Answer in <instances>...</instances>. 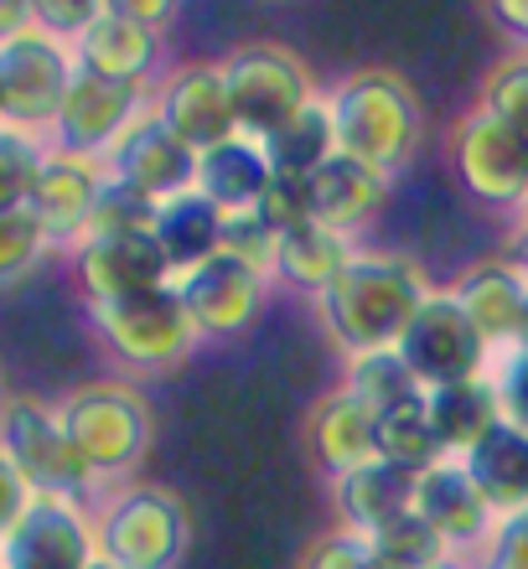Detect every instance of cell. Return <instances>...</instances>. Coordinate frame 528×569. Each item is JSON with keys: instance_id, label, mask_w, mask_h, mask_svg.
I'll use <instances>...</instances> for the list:
<instances>
[{"instance_id": "6da1fadb", "label": "cell", "mask_w": 528, "mask_h": 569, "mask_svg": "<svg viewBox=\"0 0 528 569\" xmlns=\"http://www.w3.org/2000/svg\"><path fill=\"white\" fill-rule=\"evenodd\" d=\"M430 296L436 290L405 254H358L317 306L332 342L348 358H362V352H389L405 342L409 321Z\"/></svg>"}, {"instance_id": "7a4b0ae2", "label": "cell", "mask_w": 528, "mask_h": 569, "mask_svg": "<svg viewBox=\"0 0 528 569\" xmlns=\"http://www.w3.org/2000/svg\"><path fill=\"white\" fill-rule=\"evenodd\" d=\"M337 150L373 166L378 177H393L420 146V104L399 73L389 68H358L327 89Z\"/></svg>"}, {"instance_id": "3957f363", "label": "cell", "mask_w": 528, "mask_h": 569, "mask_svg": "<svg viewBox=\"0 0 528 569\" xmlns=\"http://www.w3.org/2000/svg\"><path fill=\"white\" fill-rule=\"evenodd\" d=\"M58 420L99 487H130L136 466L151 450V405L136 383H120V378L83 383L58 399Z\"/></svg>"}, {"instance_id": "277c9868", "label": "cell", "mask_w": 528, "mask_h": 569, "mask_svg": "<svg viewBox=\"0 0 528 569\" xmlns=\"http://www.w3.org/2000/svg\"><path fill=\"white\" fill-rule=\"evenodd\" d=\"M93 543H99V559L120 569H177L192 543V518L171 487L130 481L99 502Z\"/></svg>"}, {"instance_id": "5b68a950", "label": "cell", "mask_w": 528, "mask_h": 569, "mask_svg": "<svg viewBox=\"0 0 528 569\" xmlns=\"http://www.w3.org/2000/svg\"><path fill=\"white\" fill-rule=\"evenodd\" d=\"M223 78H228V99L239 114V136L243 140H265L280 136L296 114L317 104V78L296 52L275 42H243L223 58Z\"/></svg>"}, {"instance_id": "8992f818", "label": "cell", "mask_w": 528, "mask_h": 569, "mask_svg": "<svg viewBox=\"0 0 528 569\" xmlns=\"http://www.w3.org/2000/svg\"><path fill=\"white\" fill-rule=\"evenodd\" d=\"M0 450L11 456V466L37 497H62V502L83 508L93 492H104L93 481L89 461L78 456V446L62 430L58 405H47V399H31V393L6 399V409H0Z\"/></svg>"}, {"instance_id": "52a82bcc", "label": "cell", "mask_w": 528, "mask_h": 569, "mask_svg": "<svg viewBox=\"0 0 528 569\" xmlns=\"http://www.w3.org/2000/svg\"><path fill=\"white\" fill-rule=\"evenodd\" d=\"M89 321L99 331V342L109 347V358H120L136 373H167V368L187 362V352L202 342L181 311L177 284L136 300H114V306H89Z\"/></svg>"}, {"instance_id": "ba28073f", "label": "cell", "mask_w": 528, "mask_h": 569, "mask_svg": "<svg viewBox=\"0 0 528 569\" xmlns=\"http://www.w3.org/2000/svg\"><path fill=\"white\" fill-rule=\"evenodd\" d=\"M78 78L73 47L31 27L27 37L0 42V124L52 136L58 109Z\"/></svg>"}, {"instance_id": "9c48e42d", "label": "cell", "mask_w": 528, "mask_h": 569, "mask_svg": "<svg viewBox=\"0 0 528 569\" xmlns=\"http://www.w3.org/2000/svg\"><path fill=\"white\" fill-rule=\"evenodd\" d=\"M399 358L409 362V373L420 378V389H451V383H471V378H487L498 352L482 342V331L467 321V311L456 306L451 290H436V296L420 306V316L409 321L405 342L393 347Z\"/></svg>"}, {"instance_id": "30bf717a", "label": "cell", "mask_w": 528, "mask_h": 569, "mask_svg": "<svg viewBox=\"0 0 528 569\" xmlns=\"http://www.w3.org/2000/svg\"><path fill=\"white\" fill-rule=\"evenodd\" d=\"M451 166L471 202L498 212L528 208V136L492 120L487 109H467L451 130Z\"/></svg>"}, {"instance_id": "8fae6325", "label": "cell", "mask_w": 528, "mask_h": 569, "mask_svg": "<svg viewBox=\"0 0 528 569\" xmlns=\"http://www.w3.org/2000/svg\"><path fill=\"white\" fill-rule=\"evenodd\" d=\"M151 99L156 93L146 89V83H114V78H93V73L78 68L73 89H68V99H62L58 124H52L47 146L104 161L109 150L124 140V130L151 109Z\"/></svg>"}, {"instance_id": "7c38bea8", "label": "cell", "mask_w": 528, "mask_h": 569, "mask_svg": "<svg viewBox=\"0 0 528 569\" xmlns=\"http://www.w3.org/2000/svg\"><path fill=\"white\" fill-rule=\"evenodd\" d=\"M151 109L161 114L171 136L187 150H197V156H208V150L228 146L239 136V114H233V99H228L223 62H177L161 78Z\"/></svg>"}, {"instance_id": "4fadbf2b", "label": "cell", "mask_w": 528, "mask_h": 569, "mask_svg": "<svg viewBox=\"0 0 528 569\" xmlns=\"http://www.w3.org/2000/svg\"><path fill=\"white\" fill-rule=\"evenodd\" d=\"M177 296L197 337H239L265 311L270 274H259L255 264H243L233 254H212L208 264L177 274Z\"/></svg>"}, {"instance_id": "5bb4252c", "label": "cell", "mask_w": 528, "mask_h": 569, "mask_svg": "<svg viewBox=\"0 0 528 569\" xmlns=\"http://www.w3.org/2000/svg\"><path fill=\"white\" fill-rule=\"evenodd\" d=\"M93 559V518L62 497H31L21 523L0 539V569H89Z\"/></svg>"}, {"instance_id": "9a60e30c", "label": "cell", "mask_w": 528, "mask_h": 569, "mask_svg": "<svg viewBox=\"0 0 528 569\" xmlns=\"http://www.w3.org/2000/svg\"><path fill=\"white\" fill-rule=\"evenodd\" d=\"M104 161L93 156H73V150H47L42 171H37V187L27 197V212L47 228L52 249H78L89 239L93 208H99V192H104Z\"/></svg>"}, {"instance_id": "2e32d148", "label": "cell", "mask_w": 528, "mask_h": 569, "mask_svg": "<svg viewBox=\"0 0 528 569\" xmlns=\"http://www.w3.org/2000/svg\"><path fill=\"white\" fill-rule=\"evenodd\" d=\"M104 171H109V181H124V187L146 192L151 202H171V197L197 187V150L181 146L167 124H161V114L146 109L124 130L120 146L104 156Z\"/></svg>"}, {"instance_id": "e0dca14e", "label": "cell", "mask_w": 528, "mask_h": 569, "mask_svg": "<svg viewBox=\"0 0 528 569\" xmlns=\"http://www.w3.org/2000/svg\"><path fill=\"white\" fill-rule=\"evenodd\" d=\"M73 274L89 306H114L177 284L156 239H83L73 249Z\"/></svg>"}, {"instance_id": "ac0fdd59", "label": "cell", "mask_w": 528, "mask_h": 569, "mask_svg": "<svg viewBox=\"0 0 528 569\" xmlns=\"http://www.w3.org/2000/svg\"><path fill=\"white\" fill-rule=\"evenodd\" d=\"M415 512L436 528L440 543H446L456 559H467L471 549H487L492 528H498V518H492V508L477 497V487H471L461 461H440L415 481Z\"/></svg>"}, {"instance_id": "d6986e66", "label": "cell", "mask_w": 528, "mask_h": 569, "mask_svg": "<svg viewBox=\"0 0 528 569\" xmlns=\"http://www.w3.org/2000/svg\"><path fill=\"white\" fill-rule=\"evenodd\" d=\"M73 58L83 73L114 78V83H146L161 73V31L140 27L136 16H124L114 0L99 6L93 27L73 42Z\"/></svg>"}, {"instance_id": "ffe728a7", "label": "cell", "mask_w": 528, "mask_h": 569, "mask_svg": "<svg viewBox=\"0 0 528 569\" xmlns=\"http://www.w3.org/2000/svg\"><path fill=\"white\" fill-rule=\"evenodd\" d=\"M456 306L467 311V321L482 331V342L492 352H508L524 327V300H528V274L514 259H477L461 280L451 284Z\"/></svg>"}, {"instance_id": "44dd1931", "label": "cell", "mask_w": 528, "mask_h": 569, "mask_svg": "<svg viewBox=\"0 0 528 569\" xmlns=\"http://www.w3.org/2000/svg\"><path fill=\"white\" fill-rule=\"evenodd\" d=\"M383 197H389V177H378L373 166L352 161V156H342V150L306 177L311 223L332 228V233H348V239H352V228L373 223L378 208H383Z\"/></svg>"}, {"instance_id": "7402d4cb", "label": "cell", "mask_w": 528, "mask_h": 569, "mask_svg": "<svg viewBox=\"0 0 528 569\" xmlns=\"http://www.w3.org/2000/svg\"><path fill=\"white\" fill-rule=\"evenodd\" d=\"M415 481L420 477H409V471H399V466H389V461L358 466V471L332 481L337 518H342L348 533L368 539V533H378L383 523H393V518H405V512L415 508Z\"/></svg>"}, {"instance_id": "603a6c76", "label": "cell", "mask_w": 528, "mask_h": 569, "mask_svg": "<svg viewBox=\"0 0 528 569\" xmlns=\"http://www.w3.org/2000/svg\"><path fill=\"white\" fill-rule=\"evenodd\" d=\"M461 466H467L471 487H477V497L492 508L498 523L528 508V435L518 430V425L502 420L482 446L461 456Z\"/></svg>"}, {"instance_id": "cb8c5ba5", "label": "cell", "mask_w": 528, "mask_h": 569, "mask_svg": "<svg viewBox=\"0 0 528 569\" xmlns=\"http://www.w3.org/2000/svg\"><path fill=\"white\" fill-rule=\"evenodd\" d=\"M270 181H275V171H270V156H265L259 140L233 136L228 146L197 156V192L223 212L259 208V197L270 192Z\"/></svg>"}, {"instance_id": "d4e9b609", "label": "cell", "mask_w": 528, "mask_h": 569, "mask_svg": "<svg viewBox=\"0 0 528 569\" xmlns=\"http://www.w3.org/2000/svg\"><path fill=\"white\" fill-rule=\"evenodd\" d=\"M425 409H430L436 440L451 461H461L467 450H477L487 435L502 425V405H498L492 378H471V383H451V389H430L425 393Z\"/></svg>"}, {"instance_id": "484cf974", "label": "cell", "mask_w": 528, "mask_h": 569, "mask_svg": "<svg viewBox=\"0 0 528 569\" xmlns=\"http://www.w3.org/2000/svg\"><path fill=\"white\" fill-rule=\"evenodd\" d=\"M358 249H352L348 233H332L321 223H301L280 233V249H275V280H286L290 290H306V296H327L342 270H348Z\"/></svg>"}, {"instance_id": "4316f807", "label": "cell", "mask_w": 528, "mask_h": 569, "mask_svg": "<svg viewBox=\"0 0 528 569\" xmlns=\"http://www.w3.org/2000/svg\"><path fill=\"white\" fill-rule=\"evenodd\" d=\"M223 208H212L208 197L181 192L171 202H161V218H156V249L167 254L171 274H187L197 264H208L212 254H223Z\"/></svg>"}, {"instance_id": "83f0119b", "label": "cell", "mask_w": 528, "mask_h": 569, "mask_svg": "<svg viewBox=\"0 0 528 569\" xmlns=\"http://www.w3.org/2000/svg\"><path fill=\"white\" fill-rule=\"evenodd\" d=\"M311 450H317V461L332 471V481L358 471V466H368V461H378L373 415H368L348 389L327 393V399L311 409Z\"/></svg>"}, {"instance_id": "f1b7e54d", "label": "cell", "mask_w": 528, "mask_h": 569, "mask_svg": "<svg viewBox=\"0 0 528 569\" xmlns=\"http://www.w3.org/2000/svg\"><path fill=\"white\" fill-rule=\"evenodd\" d=\"M373 446H378V461L399 466V471H409V477H425L430 466L451 461L436 440V425H430L425 399H409V405L378 415L373 420Z\"/></svg>"}, {"instance_id": "f546056e", "label": "cell", "mask_w": 528, "mask_h": 569, "mask_svg": "<svg viewBox=\"0 0 528 569\" xmlns=\"http://www.w3.org/2000/svg\"><path fill=\"white\" fill-rule=\"evenodd\" d=\"M265 156H270V171L286 181H306L317 166H327L337 156V130H332V109H327V93L317 104L296 114V120L280 130V136L265 140Z\"/></svg>"}, {"instance_id": "4dcf8cb0", "label": "cell", "mask_w": 528, "mask_h": 569, "mask_svg": "<svg viewBox=\"0 0 528 569\" xmlns=\"http://www.w3.org/2000/svg\"><path fill=\"white\" fill-rule=\"evenodd\" d=\"M342 389L358 399L368 415H389V409L409 405V399H425L420 378L409 373V362L399 358V352H362V358H348V383Z\"/></svg>"}, {"instance_id": "1f68e13d", "label": "cell", "mask_w": 528, "mask_h": 569, "mask_svg": "<svg viewBox=\"0 0 528 569\" xmlns=\"http://www.w3.org/2000/svg\"><path fill=\"white\" fill-rule=\"evenodd\" d=\"M368 549H373V559L383 569H430V565H440V559H451V549L440 543V533L425 523L415 508H409L405 518L383 523L378 533H368Z\"/></svg>"}, {"instance_id": "d6a6232c", "label": "cell", "mask_w": 528, "mask_h": 569, "mask_svg": "<svg viewBox=\"0 0 528 569\" xmlns=\"http://www.w3.org/2000/svg\"><path fill=\"white\" fill-rule=\"evenodd\" d=\"M156 218H161V202H151L146 192L124 187V181H104L89 239H156Z\"/></svg>"}, {"instance_id": "836d02e7", "label": "cell", "mask_w": 528, "mask_h": 569, "mask_svg": "<svg viewBox=\"0 0 528 569\" xmlns=\"http://www.w3.org/2000/svg\"><path fill=\"white\" fill-rule=\"evenodd\" d=\"M47 150H52L47 136L0 124V212L27 208V197H31V187H37V171H42Z\"/></svg>"}, {"instance_id": "e575fe53", "label": "cell", "mask_w": 528, "mask_h": 569, "mask_svg": "<svg viewBox=\"0 0 528 569\" xmlns=\"http://www.w3.org/2000/svg\"><path fill=\"white\" fill-rule=\"evenodd\" d=\"M477 109H487L492 120H502L508 130L528 136V52H514V58H502L482 83V99Z\"/></svg>"}, {"instance_id": "d590c367", "label": "cell", "mask_w": 528, "mask_h": 569, "mask_svg": "<svg viewBox=\"0 0 528 569\" xmlns=\"http://www.w3.org/2000/svg\"><path fill=\"white\" fill-rule=\"evenodd\" d=\"M47 254H52V239H47V228L37 223L27 208L0 212V284L21 280V274L37 270Z\"/></svg>"}, {"instance_id": "8d00e7d4", "label": "cell", "mask_w": 528, "mask_h": 569, "mask_svg": "<svg viewBox=\"0 0 528 569\" xmlns=\"http://www.w3.org/2000/svg\"><path fill=\"white\" fill-rule=\"evenodd\" d=\"M275 249H280V233H275L255 208L249 212H228L223 218V254L243 259V264H255L259 274H270L275 280Z\"/></svg>"}, {"instance_id": "74e56055", "label": "cell", "mask_w": 528, "mask_h": 569, "mask_svg": "<svg viewBox=\"0 0 528 569\" xmlns=\"http://www.w3.org/2000/svg\"><path fill=\"white\" fill-rule=\"evenodd\" d=\"M492 389H498V405H502V420L518 425L528 435V347H508L498 352L492 362Z\"/></svg>"}, {"instance_id": "f35d334b", "label": "cell", "mask_w": 528, "mask_h": 569, "mask_svg": "<svg viewBox=\"0 0 528 569\" xmlns=\"http://www.w3.org/2000/svg\"><path fill=\"white\" fill-rule=\"evenodd\" d=\"M31 16H37V31H47V37H58V42L73 47L78 37L93 27L99 0H37Z\"/></svg>"}, {"instance_id": "ab89813d", "label": "cell", "mask_w": 528, "mask_h": 569, "mask_svg": "<svg viewBox=\"0 0 528 569\" xmlns=\"http://www.w3.org/2000/svg\"><path fill=\"white\" fill-rule=\"evenodd\" d=\"M259 218L275 228V233H290V228H301L311 223V202H306V181H286V177H275L270 181V192L259 197Z\"/></svg>"}, {"instance_id": "60d3db41", "label": "cell", "mask_w": 528, "mask_h": 569, "mask_svg": "<svg viewBox=\"0 0 528 569\" xmlns=\"http://www.w3.org/2000/svg\"><path fill=\"white\" fill-rule=\"evenodd\" d=\"M368 565H373V549H368L362 533H348V528L317 539L301 559V569H368Z\"/></svg>"}, {"instance_id": "b9f144b4", "label": "cell", "mask_w": 528, "mask_h": 569, "mask_svg": "<svg viewBox=\"0 0 528 569\" xmlns=\"http://www.w3.org/2000/svg\"><path fill=\"white\" fill-rule=\"evenodd\" d=\"M477 569H528V508L492 528V539H487Z\"/></svg>"}, {"instance_id": "7bdbcfd3", "label": "cell", "mask_w": 528, "mask_h": 569, "mask_svg": "<svg viewBox=\"0 0 528 569\" xmlns=\"http://www.w3.org/2000/svg\"><path fill=\"white\" fill-rule=\"evenodd\" d=\"M31 497H37V492H31L27 481H21V471L11 466V456L0 450V539H6V533L21 523V512L31 508Z\"/></svg>"}, {"instance_id": "ee69618b", "label": "cell", "mask_w": 528, "mask_h": 569, "mask_svg": "<svg viewBox=\"0 0 528 569\" xmlns=\"http://www.w3.org/2000/svg\"><path fill=\"white\" fill-rule=\"evenodd\" d=\"M487 21H492L508 42H518L528 52V0H492V6H487Z\"/></svg>"}, {"instance_id": "f6af8a7d", "label": "cell", "mask_w": 528, "mask_h": 569, "mask_svg": "<svg viewBox=\"0 0 528 569\" xmlns=\"http://www.w3.org/2000/svg\"><path fill=\"white\" fill-rule=\"evenodd\" d=\"M124 16H136L140 27L151 31H167L171 21H177V0H114Z\"/></svg>"}, {"instance_id": "bcb514c9", "label": "cell", "mask_w": 528, "mask_h": 569, "mask_svg": "<svg viewBox=\"0 0 528 569\" xmlns=\"http://www.w3.org/2000/svg\"><path fill=\"white\" fill-rule=\"evenodd\" d=\"M37 27V16H31V0H0V42H11V37H27Z\"/></svg>"}, {"instance_id": "7dc6e473", "label": "cell", "mask_w": 528, "mask_h": 569, "mask_svg": "<svg viewBox=\"0 0 528 569\" xmlns=\"http://www.w3.org/2000/svg\"><path fill=\"white\" fill-rule=\"evenodd\" d=\"M508 259H514L518 270L528 274V212L518 218V228H514V239H508Z\"/></svg>"}, {"instance_id": "c3c4849f", "label": "cell", "mask_w": 528, "mask_h": 569, "mask_svg": "<svg viewBox=\"0 0 528 569\" xmlns=\"http://www.w3.org/2000/svg\"><path fill=\"white\" fill-rule=\"evenodd\" d=\"M430 569H471V565H467V559H456V555H451V559H440V565H430Z\"/></svg>"}, {"instance_id": "681fc988", "label": "cell", "mask_w": 528, "mask_h": 569, "mask_svg": "<svg viewBox=\"0 0 528 569\" xmlns=\"http://www.w3.org/2000/svg\"><path fill=\"white\" fill-rule=\"evenodd\" d=\"M514 347H528V300H524V327H518V342Z\"/></svg>"}, {"instance_id": "f907efd6", "label": "cell", "mask_w": 528, "mask_h": 569, "mask_svg": "<svg viewBox=\"0 0 528 569\" xmlns=\"http://www.w3.org/2000/svg\"><path fill=\"white\" fill-rule=\"evenodd\" d=\"M6 399H11V393H6V373H0V409H6Z\"/></svg>"}, {"instance_id": "816d5d0a", "label": "cell", "mask_w": 528, "mask_h": 569, "mask_svg": "<svg viewBox=\"0 0 528 569\" xmlns=\"http://www.w3.org/2000/svg\"><path fill=\"white\" fill-rule=\"evenodd\" d=\"M89 569H120V565H109V559H93V565Z\"/></svg>"}, {"instance_id": "f5cc1de1", "label": "cell", "mask_w": 528, "mask_h": 569, "mask_svg": "<svg viewBox=\"0 0 528 569\" xmlns=\"http://www.w3.org/2000/svg\"><path fill=\"white\" fill-rule=\"evenodd\" d=\"M368 569H383V565H378V559H373V565H368Z\"/></svg>"}]
</instances>
